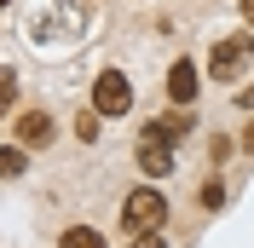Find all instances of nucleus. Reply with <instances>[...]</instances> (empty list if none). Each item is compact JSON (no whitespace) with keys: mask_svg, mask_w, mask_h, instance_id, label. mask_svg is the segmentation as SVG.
<instances>
[{"mask_svg":"<svg viewBox=\"0 0 254 248\" xmlns=\"http://www.w3.org/2000/svg\"><path fill=\"white\" fill-rule=\"evenodd\" d=\"M162 225H168V196H162V190H133V196L122 202V231L150 237V231H162Z\"/></svg>","mask_w":254,"mask_h":248,"instance_id":"1","label":"nucleus"},{"mask_svg":"<svg viewBox=\"0 0 254 248\" xmlns=\"http://www.w3.org/2000/svg\"><path fill=\"white\" fill-rule=\"evenodd\" d=\"M249 63H254V35L243 29V35H225L220 47H214V58H208V75H214V81H237Z\"/></svg>","mask_w":254,"mask_h":248,"instance_id":"2","label":"nucleus"},{"mask_svg":"<svg viewBox=\"0 0 254 248\" xmlns=\"http://www.w3.org/2000/svg\"><path fill=\"white\" fill-rule=\"evenodd\" d=\"M93 110L98 116H127V110H133V81H127L122 69H104V75L93 81Z\"/></svg>","mask_w":254,"mask_h":248,"instance_id":"3","label":"nucleus"},{"mask_svg":"<svg viewBox=\"0 0 254 248\" xmlns=\"http://www.w3.org/2000/svg\"><path fill=\"white\" fill-rule=\"evenodd\" d=\"M168 139H174V133H168L162 122H150V127L139 133V168L150 173V179H162V173H174V150H168Z\"/></svg>","mask_w":254,"mask_h":248,"instance_id":"4","label":"nucleus"},{"mask_svg":"<svg viewBox=\"0 0 254 248\" xmlns=\"http://www.w3.org/2000/svg\"><path fill=\"white\" fill-rule=\"evenodd\" d=\"M168 98H174L179 110L196 104V63L190 58H174V69H168Z\"/></svg>","mask_w":254,"mask_h":248,"instance_id":"5","label":"nucleus"},{"mask_svg":"<svg viewBox=\"0 0 254 248\" xmlns=\"http://www.w3.org/2000/svg\"><path fill=\"white\" fill-rule=\"evenodd\" d=\"M17 144H52V116L47 110H23L17 116Z\"/></svg>","mask_w":254,"mask_h":248,"instance_id":"6","label":"nucleus"},{"mask_svg":"<svg viewBox=\"0 0 254 248\" xmlns=\"http://www.w3.org/2000/svg\"><path fill=\"white\" fill-rule=\"evenodd\" d=\"M58 243H64V248H110V237H98L93 225H69Z\"/></svg>","mask_w":254,"mask_h":248,"instance_id":"7","label":"nucleus"},{"mask_svg":"<svg viewBox=\"0 0 254 248\" xmlns=\"http://www.w3.org/2000/svg\"><path fill=\"white\" fill-rule=\"evenodd\" d=\"M12 173H23V150L6 144V150H0V179H12Z\"/></svg>","mask_w":254,"mask_h":248,"instance_id":"8","label":"nucleus"},{"mask_svg":"<svg viewBox=\"0 0 254 248\" xmlns=\"http://www.w3.org/2000/svg\"><path fill=\"white\" fill-rule=\"evenodd\" d=\"M220 202H225V185H220V179H208V185L196 190V208H220Z\"/></svg>","mask_w":254,"mask_h":248,"instance_id":"9","label":"nucleus"},{"mask_svg":"<svg viewBox=\"0 0 254 248\" xmlns=\"http://www.w3.org/2000/svg\"><path fill=\"white\" fill-rule=\"evenodd\" d=\"M12 93H17V75L0 69V116H12Z\"/></svg>","mask_w":254,"mask_h":248,"instance_id":"10","label":"nucleus"},{"mask_svg":"<svg viewBox=\"0 0 254 248\" xmlns=\"http://www.w3.org/2000/svg\"><path fill=\"white\" fill-rule=\"evenodd\" d=\"M75 139H87V144L98 139V110H87V116H75Z\"/></svg>","mask_w":254,"mask_h":248,"instance_id":"11","label":"nucleus"},{"mask_svg":"<svg viewBox=\"0 0 254 248\" xmlns=\"http://www.w3.org/2000/svg\"><path fill=\"white\" fill-rule=\"evenodd\" d=\"M133 248H162V243H156V231H150V237H139V243H133Z\"/></svg>","mask_w":254,"mask_h":248,"instance_id":"12","label":"nucleus"},{"mask_svg":"<svg viewBox=\"0 0 254 248\" xmlns=\"http://www.w3.org/2000/svg\"><path fill=\"white\" fill-rule=\"evenodd\" d=\"M243 17H249V29H254V0H243Z\"/></svg>","mask_w":254,"mask_h":248,"instance_id":"13","label":"nucleus"},{"mask_svg":"<svg viewBox=\"0 0 254 248\" xmlns=\"http://www.w3.org/2000/svg\"><path fill=\"white\" fill-rule=\"evenodd\" d=\"M243 144H249V150H254V127H249V139H243Z\"/></svg>","mask_w":254,"mask_h":248,"instance_id":"14","label":"nucleus"},{"mask_svg":"<svg viewBox=\"0 0 254 248\" xmlns=\"http://www.w3.org/2000/svg\"><path fill=\"white\" fill-rule=\"evenodd\" d=\"M0 6H12V0H0Z\"/></svg>","mask_w":254,"mask_h":248,"instance_id":"15","label":"nucleus"}]
</instances>
